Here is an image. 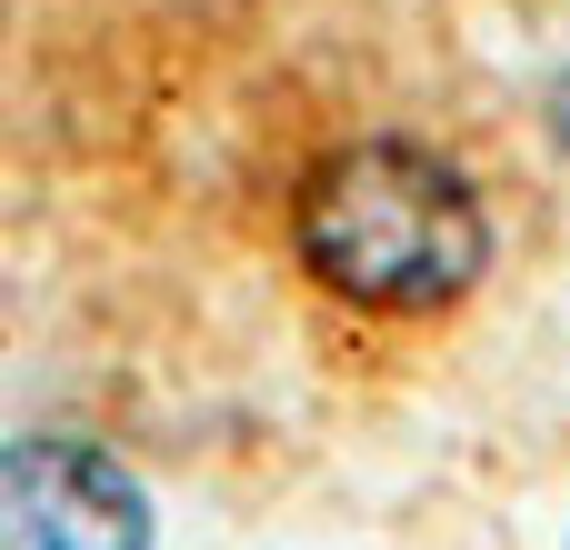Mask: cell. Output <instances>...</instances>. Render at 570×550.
I'll use <instances>...</instances> for the list:
<instances>
[{
	"label": "cell",
	"mask_w": 570,
	"mask_h": 550,
	"mask_svg": "<svg viewBox=\"0 0 570 550\" xmlns=\"http://www.w3.org/2000/svg\"><path fill=\"white\" fill-rule=\"evenodd\" d=\"M0 550H150V501L90 441H10L0 451Z\"/></svg>",
	"instance_id": "7a4b0ae2"
},
{
	"label": "cell",
	"mask_w": 570,
	"mask_h": 550,
	"mask_svg": "<svg viewBox=\"0 0 570 550\" xmlns=\"http://www.w3.org/2000/svg\"><path fill=\"white\" fill-rule=\"evenodd\" d=\"M301 261L321 291L361 311H451L491 271V210L471 170H451L421 140H351L311 170L301 210Z\"/></svg>",
	"instance_id": "6da1fadb"
}]
</instances>
